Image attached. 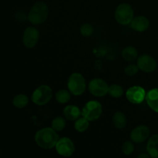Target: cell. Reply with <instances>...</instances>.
<instances>
[{
	"instance_id": "obj_8",
	"label": "cell",
	"mask_w": 158,
	"mask_h": 158,
	"mask_svg": "<svg viewBox=\"0 0 158 158\" xmlns=\"http://www.w3.org/2000/svg\"><path fill=\"white\" fill-rule=\"evenodd\" d=\"M56 151L60 156L69 157L75 152V145L69 137H62L59 139L56 145Z\"/></svg>"
},
{
	"instance_id": "obj_20",
	"label": "cell",
	"mask_w": 158,
	"mask_h": 158,
	"mask_svg": "<svg viewBox=\"0 0 158 158\" xmlns=\"http://www.w3.org/2000/svg\"><path fill=\"white\" fill-rule=\"evenodd\" d=\"M89 120H88L86 117H79L74 123V128L77 131L80 133L85 132L89 128Z\"/></svg>"
},
{
	"instance_id": "obj_3",
	"label": "cell",
	"mask_w": 158,
	"mask_h": 158,
	"mask_svg": "<svg viewBox=\"0 0 158 158\" xmlns=\"http://www.w3.org/2000/svg\"><path fill=\"white\" fill-rule=\"evenodd\" d=\"M68 89L74 96H80L86 91V80L82 74L74 73L69 76L67 82Z\"/></svg>"
},
{
	"instance_id": "obj_23",
	"label": "cell",
	"mask_w": 158,
	"mask_h": 158,
	"mask_svg": "<svg viewBox=\"0 0 158 158\" xmlns=\"http://www.w3.org/2000/svg\"><path fill=\"white\" fill-rule=\"evenodd\" d=\"M108 94L114 98H120L123 94V89L120 85L113 84L109 86Z\"/></svg>"
},
{
	"instance_id": "obj_19",
	"label": "cell",
	"mask_w": 158,
	"mask_h": 158,
	"mask_svg": "<svg viewBox=\"0 0 158 158\" xmlns=\"http://www.w3.org/2000/svg\"><path fill=\"white\" fill-rule=\"evenodd\" d=\"M29 103V97L25 94H18L15 96L12 100V104L14 106L19 109H23L26 107Z\"/></svg>"
},
{
	"instance_id": "obj_21",
	"label": "cell",
	"mask_w": 158,
	"mask_h": 158,
	"mask_svg": "<svg viewBox=\"0 0 158 158\" xmlns=\"http://www.w3.org/2000/svg\"><path fill=\"white\" fill-rule=\"evenodd\" d=\"M71 98L70 91L66 89H60L56 93V100L58 103L64 104L69 101Z\"/></svg>"
},
{
	"instance_id": "obj_26",
	"label": "cell",
	"mask_w": 158,
	"mask_h": 158,
	"mask_svg": "<svg viewBox=\"0 0 158 158\" xmlns=\"http://www.w3.org/2000/svg\"><path fill=\"white\" fill-rule=\"evenodd\" d=\"M139 69H139L137 64H130L124 69V73L127 76L133 77L138 73Z\"/></svg>"
},
{
	"instance_id": "obj_14",
	"label": "cell",
	"mask_w": 158,
	"mask_h": 158,
	"mask_svg": "<svg viewBox=\"0 0 158 158\" xmlns=\"http://www.w3.org/2000/svg\"><path fill=\"white\" fill-rule=\"evenodd\" d=\"M147 103L154 112L158 113V88L151 89L146 94Z\"/></svg>"
},
{
	"instance_id": "obj_18",
	"label": "cell",
	"mask_w": 158,
	"mask_h": 158,
	"mask_svg": "<svg viewBox=\"0 0 158 158\" xmlns=\"http://www.w3.org/2000/svg\"><path fill=\"white\" fill-rule=\"evenodd\" d=\"M127 123L126 115L120 111H117L113 115V123L117 129H123Z\"/></svg>"
},
{
	"instance_id": "obj_13",
	"label": "cell",
	"mask_w": 158,
	"mask_h": 158,
	"mask_svg": "<svg viewBox=\"0 0 158 158\" xmlns=\"http://www.w3.org/2000/svg\"><path fill=\"white\" fill-rule=\"evenodd\" d=\"M131 26L134 30L137 32H144L149 28L150 21L146 16L139 15L133 19L131 23Z\"/></svg>"
},
{
	"instance_id": "obj_17",
	"label": "cell",
	"mask_w": 158,
	"mask_h": 158,
	"mask_svg": "<svg viewBox=\"0 0 158 158\" xmlns=\"http://www.w3.org/2000/svg\"><path fill=\"white\" fill-rule=\"evenodd\" d=\"M122 57L127 62H134L138 59V52L135 47L128 46L122 51Z\"/></svg>"
},
{
	"instance_id": "obj_11",
	"label": "cell",
	"mask_w": 158,
	"mask_h": 158,
	"mask_svg": "<svg viewBox=\"0 0 158 158\" xmlns=\"http://www.w3.org/2000/svg\"><path fill=\"white\" fill-rule=\"evenodd\" d=\"M137 66L139 69L144 73H152L157 69V63L155 59L151 56L142 55L137 59Z\"/></svg>"
},
{
	"instance_id": "obj_6",
	"label": "cell",
	"mask_w": 158,
	"mask_h": 158,
	"mask_svg": "<svg viewBox=\"0 0 158 158\" xmlns=\"http://www.w3.org/2000/svg\"><path fill=\"white\" fill-rule=\"evenodd\" d=\"M103 113L101 103L97 100H89L85 104L82 110V116L89 121L98 120Z\"/></svg>"
},
{
	"instance_id": "obj_10",
	"label": "cell",
	"mask_w": 158,
	"mask_h": 158,
	"mask_svg": "<svg viewBox=\"0 0 158 158\" xmlns=\"http://www.w3.org/2000/svg\"><path fill=\"white\" fill-rule=\"evenodd\" d=\"M146 91L140 86L130 87L126 92V97L130 103L133 104H140L146 98Z\"/></svg>"
},
{
	"instance_id": "obj_25",
	"label": "cell",
	"mask_w": 158,
	"mask_h": 158,
	"mask_svg": "<svg viewBox=\"0 0 158 158\" xmlns=\"http://www.w3.org/2000/svg\"><path fill=\"white\" fill-rule=\"evenodd\" d=\"M94 32V27L89 23H84L80 27V33L84 37H89Z\"/></svg>"
},
{
	"instance_id": "obj_2",
	"label": "cell",
	"mask_w": 158,
	"mask_h": 158,
	"mask_svg": "<svg viewBox=\"0 0 158 158\" xmlns=\"http://www.w3.org/2000/svg\"><path fill=\"white\" fill-rule=\"evenodd\" d=\"M49 15L47 5L43 2H35L28 13V19L32 25H40L45 23Z\"/></svg>"
},
{
	"instance_id": "obj_4",
	"label": "cell",
	"mask_w": 158,
	"mask_h": 158,
	"mask_svg": "<svg viewBox=\"0 0 158 158\" xmlns=\"http://www.w3.org/2000/svg\"><path fill=\"white\" fill-rule=\"evenodd\" d=\"M116 21L120 25L127 26L131 24L134 18V9L127 3H121L117 7L114 13Z\"/></svg>"
},
{
	"instance_id": "obj_27",
	"label": "cell",
	"mask_w": 158,
	"mask_h": 158,
	"mask_svg": "<svg viewBox=\"0 0 158 158\" xmlns=\"http://www.w3.org/2000/svg\"><path fill=\"white\" fill-rule=\"evenodd\" d=\"M151 156L149 155V154H140L138 156V158H149Z\"/></svg>"
},
{
	"instance_id": "obj_15",
	"label": "cell",
	"mask_w": 158,
	"mask_h": 158,
	"mask_svg": "<svg viewBox=\"0 0 158 158\" xmlns=\"http://www.w3.org/2000/svg\"><path fill=\"white\" fill-rule=\"evenodd\" d=\"M63 115L66 120L69 121H75L79 117H80L82 112L78 106L74 105H68L63 110Z\"/></svg>"
},
{
	"instance_id": "obj_12",
	"label": "cell",
	"mask_w": 158,
	"mask_h": 158,
	"mask_svg": "<svg viewBox=\"0 0 158 158\" xmlns=\"http://www.w3.org/2000/svg\"><path fill=\"white\" fill-rule=\"evenodd\" d=\"M151 131L146 125H140L134 128L131 133V139L134 143H140L147 140L149 137Z\"/></svg>"
},
{
	"instance_id": "obj_9",
	"label": "cell",
	"mask_w": 158,
	"mask_h": 158,
	"mask_svg": "<svg viewBox=\"0 0 158 158\" xmlns=\"http://www.w3.org/2000/svg\"><path fill=\"white\" fill-rule=\"evenodd\" d=\"M40 39V32L33 26L27 27L23 32V43L27 49H32L37 44Z\"/></svg>"
},
{
	"instance_id": "obj_7",
	"label": "cell",
	"mask_w": 158,
	"mask_h": 158,
	"mask_svg": "<svg viewBox=\"0 0 158 158\" xmlns=\"http://www.w3.org/2000/svg\"><path fill=\"white\" fill-rule=\"evenodd\" d=\"M88 88L90 94L97 97H104L109 91V86L107 83L100 78L93 79L89 83Z\"/></svg>"
},
{
	"instance_id": "obj_16",
	"label": "cell",
	"mask_w": 158,
	"mask_h": 158,
	"mask_svg": "<svg viewBox=\"0 0 158 158\" xmlns=\"http://www.w3.org/2000/svg\"><path fill=\"white\" fill-rule=\"evenodd\" d=\"M147 151L151 157L158 158V134H154L148 140Z\"/></svg>"
},
{
	"instance_id": "obj_24",
	"label": "cell",
	"mask_w": 158,
	"mask_h": 158,
	"mask_svg": "<svg viewBox=\"0 0 158 158\" xmlns=\"http://www.w3.org/2000/svg\"><path fill=\"white\" fill-rule=\"evenodd\" d=\"M135 147H134V142L132 140H127L125 141L122 145V152L125 154V155H131L134 153Z\"/></svg>"
},
{
	"instance_id": "obj_1",
	"label": "cell",
	"mask_w": 158,
	"mask_h": 158,
	"mask_svg": "<svg viewBox=\"0 0 158 158\" xmlns=\"http://www.w3.org/2000/svg\"><path fill=\"white\" fill-rule=\"evenodd\" d=\"M60 137L56 131L52 127H45L37 131L35 134V143L37 146L45 150L56 148Z\"/></svg>"
},
{
	"instance_id": "obj_22",
	"label": "cell",
	"mask_w": 158,
	"mask_h": 158,
	"mask_svg": "<svg viewBox=\"0 0 158 158\" xmlns=\"http://www.w3.org/2000/svg\"><path fill=\"white\" fill-rule=\"evenodd\" d=\"M66 119L63 118L62 117H56L52 120V124H51V127L52 129L55 130L56 132H60L62 131L66 125Z\"/></svg>"
},
{
	"instance_id": "obj_5",
	"label": "cell",
	"mask_w": 158,
	"mask_h": 158,
	"mask_svg": "<svg viewBox=\"0 0 158 158\" xmlns=\"http://www.w3.org/2000/svg\"><path fill=\"white\" fill-rule=\"evenodd\" d=\"M52 97V89L47 85H41L32 93L31 100L38 106H43L49 103Z\"/></svg>"
}]
</instances>
